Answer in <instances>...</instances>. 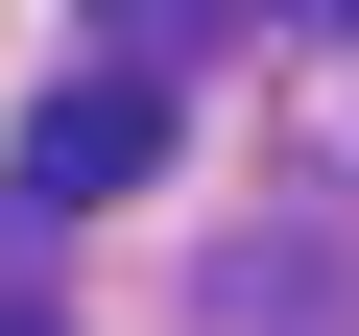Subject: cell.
<instances>
[{"label": "cell", "mask_w": 359, "mask_h": 336, "mask_svg": "<svg viewBox=\"0 0 359 336\" xmlns=\"http://www.w3.org/2000/svg\"><path fill=\"white\" fill-rule=\"evenodd\" d=\"M168 168V72H48V120H25V217H96V193H144Z\"/></svg>", "instance_id": "6da1fadb"}, {"label": "cell", "mask_w": 359, "mask_h": 336, "mask_svg": "<svg viewBox=\"0 0 359 336\" xmlns=\"http://www.w3.org/2000/svg\"><path fill=\"white\" fill-rule=\"evenodd\" d=\"M216 336H359L335 240H240V264H216Z\"/></svg>", "instance_id": "7a4b0ae2"}, {"label": "cell", "mask_w": 359, "mask_h": 336, "mask_svg": "<svg viewBox=\"0 0 359 336\" xmlns=\"http://www.w3.org/2000/svg\"><path fill=\"white\" fill-rule=\"evenodd\" d=\"M0 336H48V312H0Z\"/></svg>", "instance_id": "3957f363"}]
</instances>
